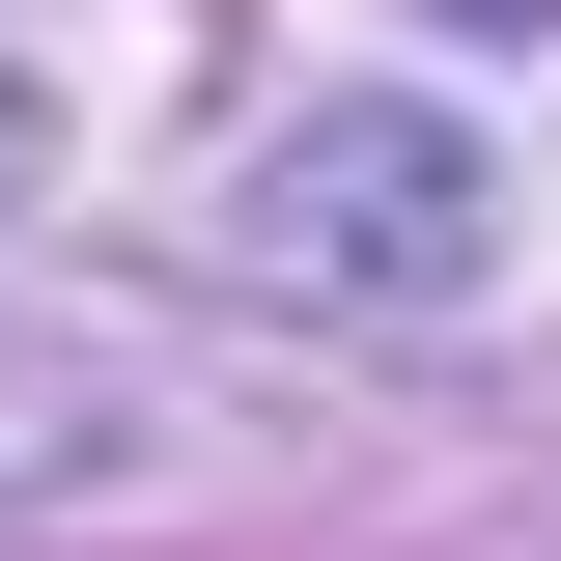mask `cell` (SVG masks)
<instances>
[{"label":"cell","instance_id":"obj_1","mask_svg":"<svg viewBox=\"0 0 561 561\" xmlns=\"http://www.w3.org/2000/svg\"><path fill=\"white\" fill-rule=\"evenodd\" d=\"M478 253H505V197H478V140H449V113H280V140H253V280L449 309Z\"/></svg>","mask_w":561,"mask_h":561},{"label":"cell","instance_id":"obj_2","mask_svg":"<svg viewBox=\"0 0 561 561\" xmlns=\"http://www.w3.org/2000/svg\"><path fill=\"white\" fill-rule=\"evenodd\" d=\"M0 197H28V84H0Z\"/></svg>","mask_w":561,"mask_h":561},{"label":"cell","instance_id":"obj_3","mask_svg":"<svg viewBox=\"0 0 561 561\" xmlns=\"http://www.w3.org/2000/svg\"><path fill=\"white\" fill-rule=\"evenodd\" d=\"M478 28H534V0H478Z\"/></svg>","mask_w":561,"mask_h":561}]
</instances>
